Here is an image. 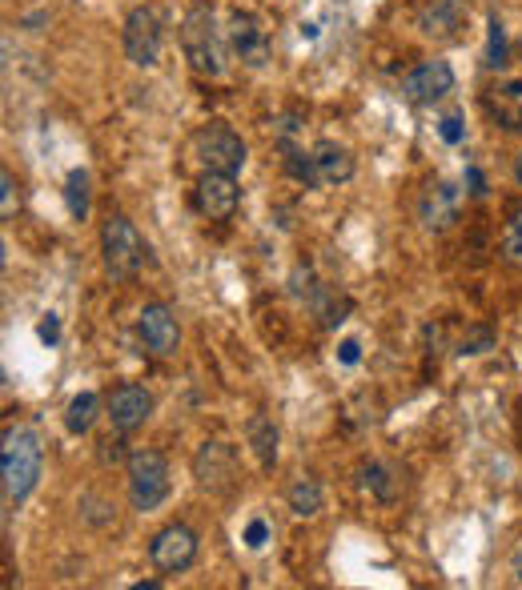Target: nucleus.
Listing matches in <instances>:
<instances>
[{
    "label": "nucleus",
    "instance_id": "0eeeda50",
    "mask_svg": "<svg viewBox=\"0 0 522 590\" xmlns=\"http://www.w3.org/2000/svg\"><path fill=\"white\" fill-rule=\"evenodd\" d=\"M193 478L201 490L209 494H229L237 486V450L225 446V442H205L193 458Z\"/></svg>",
    "mask_w": 522,
    "mask_h": 590
},
{
    "label": "nucleus",
    "instance_id": "72a5a7b5",
    "mask_svg": "<svg viewBox=\"0 0 522 590\" xmlns=\"http://www.w3.org/2000/svg\"><path fill=\"white\" fill-rule=\"evenodd\" d=\"M101 446H105V450H101V458H105V462H109V458H113V462L121 458V450H117L121 442H113V438H109V442H101Z\"/></svg>",
    "mask_w": 522,
    "mask_h": 590
},
{
    "label": "nucleus",
    "instance_id": "f3484780",
    "mask_svg": "<svg viewBox=\"0 0 522 590\" xmlns=\"http://www.w3.org/2000/svg\"><path fill=\"white\" fill-rule=\"evenodd\" d=\"M310 153H314L318 185H342V181L354 177V157H350V149H342L338 141H318Z\"/></svg>",
    "mask_w": 522,
    "mask_h": 590
},
{
    "label": "nucleus",
    "instance_id": "bb28decb",
    "mask_svg": "<svg viewBox=\"0 0 522 590\" xmlns=\"http://www.w3.org/2000/svg\"><path fill=\"white\" fill-rule=\"evenodd\" d=\"M21 209V197H17V177L5 169L0 173V213H5V221H13Z\"/></svg>",
    "mask_w": 522,
    "mask_h": 590
},
{
    "label": "nucleus",
    "instance_id": "f03ea898",
    "mask_svg": "<svg viewBox=\"0 0 522 590\" xmlns=\"http://www.w3.org/2000/svg\"><path fill=\"white\" fill-rule=\"evenodd\" d=\"M225 41L221 29H217V17L209 5H193L181 21V49H185V61L193 65V73L201 77H221L225 73Z\"/></svg>",
    "mask_w": 522,
    "mask_h": 590
},
{
    "label": "nucleus",
    "instance_id": "473e14b6",
    "mask_svg": "<svg viewBox=\"0 0 522 590\" xmlns=\"http://www.w3.org/2000/svg\"><path fill=\"white\" fill-rule=\"evenodd\" d=\"M510 574H514V582L522 586V546L514 550V558H510Z\"/></svg>",
    "mask_w": 522,
    "mask_h": 590
},
{
    "label": "nucleus",
    "instance_id": "9b49d317",
    "mask_svg": "<svg viewBox=\"0 0 522 590\" xmlns=\"http://www.w3.org/2000/svg\"><path fill=\"white\" fill-rule=\"evenodd\" d=\"M225 37H229V49L249 69H266V61H270V37H266V29H261V21L253 13H233Z\"/></svg>",
    "mask_w": 522,
    "mask_h": 590
},
{
    "label": "nucleus",
    "instance_id": "6ab92c4d",
    "mask_svg": "<svg viewBox=\"0 0 522 590\" xmlns=\"http://www.w3.org/2000/svg\"><path fill=\"white\" fill-rule=\"evenodd\" d=\"M286 502H290V510H294L298 518H314V514L322 510V502H326L322 482H318V478H310V474L294 478V486L286 490Z\"/></svg>",
    "mask_w": 522,
    "mask_h": 590
},
{
    "label": "nucleus",
    "instance_id": "c85d7f7f",
    "mask_svg": "<svg viewBox=\"0 0 522 590\" xmlns=\"http://www.w3.org/2000/svg\"><path fill=\"white\" fill-rule=\"evenodd\" d=\"M438 133H442L446 145H458V141H462V117H458V113L442 117V121H438Z\"/></svg>",
    "mask_w": 522,
    "mask_h": 590
},
{
    "label": "nucleus",
    "instance_id": "4be33fe9",
    "mask_svg": "<svg viewBox=\"0 0 522 590\" xmlns=\"http://www.w3.org/2000/svg\"><path fill=\"white\" fill-rule=\"evenodd\" d=\"M286 173L294 181H302L306 189H322L318 185V169H314V153H306V149H286Z\"/></svg>",
    "mask_w": 522,
    "mask_h": 590
},
{
    "label": "nucleus",
    "instance_id": "7c9ffc66",
    "mask_svg": "<svg viewBox=\"0 0 522 590\" xmlns=\"http://www.w3.org/2000/svg\"><path fill=\"white\" fill-rule=\"evenodd\" d=\"M338 362H342V366H358V362H362V346H358V342H342V346H338Z\"/></svg>",
    "mask_w": 522,
    "mask_h": 590
},
{
    "label": "nucleus",
    "instance_id": "dca6fc26",
    "mask_svg": "<svg viewBox=\"0 0 522 590\" xmlns=\"http://www.w3.org/2000/svg\"><path fill=\"white\" fill-rule=\"evenodd\" d=\"M466 21V5L462 0H430V5H422L418 13V29L426 37H454Z\"/></svg>",
    "mask_w": 522,
    "mask_h": 590
},
{
    "label": "nucleus",
    "instance_id": "f8f14e48",
    "mask_svg": "<svg viewBox=\"0 0 522 590\" xmlns=\"http://www.w3.org/2000/svg\"><path fill=\"white\" fill-rule=\"evenodd\" d=\"M137 338L153 358H173L181 346V330H177V318L169 314V306H145L137 318Z\"/></svg>",
    "mask_w": 522,
    "mask_h": 590
},
{
    "label": "nucleus",
    "instance_id": "1a4fd4ad",
    "mask_svg": "<svg viewBox=\"0 0 522 590\" xmlns=\"http://www.w3.org/2000/svg\"><path fill=\"white\" fill-rule=\"evenodd\" d=\"M237 201H241V189H237V177H233V173H213V169H205V173L197 177L193 205H197L201 217L225 221V217H233Z\"/></svg>",
    "mask_w": 522,
    "mask_h": 590
},
{
    "label": "nucleus",
    "instance_id": "412c9836",
    "mask_svg": "<svg viewBox=\"0 0 522 590\" xmlns=\"http://www.w3.org/2000/svg\"><path fill=\"white\" fill-rule=\"evenodd\" d=\"M65 205H69V217L73 221H85L89 217V173L85 169H73L69 181H65Z\"/></svg>",
    "mask_w": 522,
    "mask_h": 590
},
{
    "label": "nucleus",
    "instance_id": "ddd939ff",
    "mask_svg": "<svg viewBox=\"0 0 522 590\" xmlns=\"http://www.w3.org/2000/svg\"><path fill=\"white\" fill-rule=\"evenodd\" d=\"M105 410H109L113 430H117V434H129V430L145 426V418L153 414V394H149L145 386H137V382H125V386H117V390L109 394Z\"/></svg>",
    "mask_w": 522,
    "mask_h": 590
},
{
    "label": "nucleus",
    "instance_id": "6e6552de",
    "mask_svg": "<svg viewBox=\"0 0 522 590\" xmlns=\"http://www.w3.org/2000/svg\"><path fill=\"white\" fill-rule=\"evenodd\" d=\"M193 558H197V534H193L189 526H181V522L165 526V530L153 534V542H149V562H153L161 574H181V570L193 566Z\"/></svg>",
    "mask_w": 522,
    "mask_h": 590
},
{
    "label": "nucleus",
    "instance_id": "39448f33",
    "mask_svg": "<svg viewBox=\"0 0 522 590\" xmlns=\"http://www.w3.org/2000/svg\"><path fill=\"white\" fill-rule=\"evenodd\" d=\"M169 498V462L157 450H133L129 454V502L133 510L149 514Z\"/></svg>",
    "mask_w": 522,
    "mask_h": 590
},
{
    "label": "nucleus",
    "instance_id": "aec40b11",
    "mask_svg": "<svg viewBox=\"0 0 522 590\" xmlns=\"http://www.w3.org/2000/svg\"><path fill=\"white\" fill-rule=\"evenodd\" d=\"M97 414H101V398L97 394H77L69 402V410H65V430L69 434H89L93 422H97Z\"/></svg>",
    "mask_w": 522,
    "mask_h": 590
},
{
    "label": "nucleus",
    "instance_id": "c9c22d12",
    "mask_svg": "<svg viewBox=\"0 0 522 590\" xmlns=\"http://www.w3.org/2000/svg\"><path fill=\"white\" fill-rule=\"evenodd\" d=\"M518 53H522V41H518Z\"/></svg>",
    "mask_w": 522,
    "mask_h": 590
},
{
    "label": "nucleus",
    "instance_id": "a878e982",
    "mask_svg": "<svg viewBox=\"0 0 522 590\" xmlns=\"http://www.w3.org/2000/svg\"><path fill=\"white\" fill-rule=\"evenodd\" d=\"M486 350H494V330H490V326H470V330L462 334V342H458V354H462V358H478V354H486Z\"/></svg>",
    "mask_w": 522,
    "mask_h": 590
},
{
    "label": "nucleus",
    "instance_id": "20e7f679",
    "mask_svg": "<svg viewBox=\"0 0 522 590\" xmlns=\"http://www.w3.org/2000/svg\"><path fill=\"white\" fill-rule=\"evenodd\" d=\"M193 157L201 161V169H213V173H241L245 169V141L225 125V121H209L193 133Z\"/></svg>",
    "mask_w": 522,
    "mask_h": 590
},
{
    "label": "nucleus",
    "instance_id": "393cba45",
    "mask_svg": "<svg viewBox=\"0 0 522 590\" xmlns=\"http://www.w3.org/2000/svg\"><path fill=\"white\" fill-rule=\"evenodd\" d=\"M506 65V33H502V21L490 17L486 25V69H502Z\"/></svg>",
    "mask_w": 522,
    "mask_h": 590
},
{
    "label": "nucleus",
    "instance_id": "7ed1b4c3",
    "mask_svg": "<svg viewBox=\"0 0 522 590\" xmlns=\"http://www.w3.org/2000/svg\"><path fill=\"white\" fill-rule=\"evenodd\" d=\"M101 257H105V273L113 281H129L141 273L145 257H149V245L145 237L137 233V225L129 217H109L101 225Z\"/></svg>",
    "mask_w": 522,
    "mask_h": 590
},
{
    "label": "nucleus",
    "instance_id": "f704fd0d",
    "mask_svg": "<svg viewBox=\"0 0 522 590\" xmlns=\"http://www.w3.org/2000/svg\"><path fill=\"white\" fill-rule=\"evenodd\" d=\"M514 181H518V189H522V153H518V161H514Z\"/></svg>",
    "mask_w": 522,
    "mask_h": 590
},
{
    "label": "nucleus",
    "instance_id": "c756f323",
    "mask_svg": "<svg viewBox=\"0 0 522 590\" xmlns=\"http://www.w3.org/2000/svg\"><path fill=\"white\" fill-rule=\"evenodd\" d=\"M37 334H41L45 346H57V342H61V318H57V314H45L41 326H37Z\"/></svg>",
    "mask_w": 522,
    "mask_h": 590
},
{
    "label": "nucleus",
    "instance_id": "2eb2a0df",
    "mask_svg": "<svg viewBox=\"0 0 522 590\" xmlns=\"http://www.w3.org/2000/svg\"><path fill=\"white\" fill-rule=\"evenodd\" d=\"M482 105L494 125H502L506 133H522V77H498L482 93Z\"/></svg>",
    "mask_w": 522,
    "mask_h": 590
},
{
    "label": "nucleus",
    "instance_id": "b1692460",
    "mask_svg": "<svg viewBox=\"0 0 522 590\" xmlns=\"http://www.w3.org/2000/svg\"><path fill=\"white\" fill-rule=\"evenodd\" d=\"M502 261L506 265H522V209L502 229Z\"/></svg>",
    "mask_w": 522,
    "mask_h": 590
},
{
    "label": "nucleus",
    "instance_id": "5701e85b",
    "mask_svg": "<svg viewBox=\"0 0 522 590\" xmlns=\"http://www.w3.org/2000/svg\"><path fill=\"white\" fill-rule=\"evenodd\" d=\"M362 482H366V490L378 494V502H394V498H398V482H394L390 470L378 466V462H370V466L362 470Z\"/></svg>",
    "mask_w": 522,
    "mask_h": 590
},
{
    "label": "nucleus",
    "instance_id": "2f4dec72",
    "mask_svg": "<svg viewBox=\"0 0 522 590\" xmlns=\"http://www.w3.org/2000/svg\"><path fill=\"white\" fill-rule=\"evenodd\" d=\"M466 185H470V197H486V177H482L474 165L466 169Z\"/></svg>",
    "mask_w": 522,
    "mask_h": 590
},
{
    "label": "nucleus",
    "instance_id": "4468645a",
    "mask_svg": "<svg viewBox=\"0 0 522 590\" xmlns=\"http://www.w3.org/2000/svg\"><path fill=\"white\" fill-rule=\"evenodd\" d=\"M458 213H462V189L454 181H434L418 201V221L434 233L450 229L458 221Z\"/></svg>",
    "mask_w": 522,
    "mask_h": 590
},
{
    "label": "nucleus",
    "instance_id": "cd10ccee",
    "mask_svg": "<svg viewBox=\"0 0 522 590\" xmlns=\"http://www.w3.org/2000/svg\"><path fill=\"white\" fill-rule=\"evenodd\" d=\"M266 542H270V522H266V518H253V522L245 526V546H249V550H261Z\"/></svg>",
    "mask_w": 522,
    "mask_h": 590
},
{
    "label": "nucleus",
    "instance_id": "f257e3e1",
    "mask_svg": "<svg viewBox=\"0 0 522 590\" xmlns=\"http://www.w3.org/2000/svg\"><path fill=\"white\" fill-rule=\"evenodd\" d=\"M41 438L25 426L5 430V450H0V474H5V498L21 506L41 478Z\"/></svg>",
    "mask_w": 522,
    "mask_h": 590
},
{
    "label": "nucleus",
    "instance_id": "9d476101",
    "mask_svg": "<svg viewBox=\"0 0 522 590\" xmlns=\"http://www.w3.org/2000/svg\"><path fill=\"white\" fill-rule=\"evenodd\" d=\"M454 89V69L446 61H422L402 77V97L410 105H438Z\"/></svg>",
    "mask_w": 522,
    "mask_h": 590
},
{
    "label": "nucleus",
    "instance_id": "a211bd4d",
    "mask_svg": "<svg viewBox=\"0 0 522 590\" xmlns=\"http://www.w3.org/2000/svg\"><path fill=\"white\" fill-rule=\"evenodd\" d=\"M245 438H249V450L257 454L261 466H266V470L278 466V426H274V418L253 414V418L245 422Z\"/></svg>",
    "mask_w": 522,
    "mask_h": 590
},
{
    "label": "nucleus",
    "instance_id": "423d86ee",
    "mask_svg": "<svg viewBox=\"0 0 522 590\" xmlns=\"http://www.w3.org/2000/svg\"><path fill=\"white\" fill-rule=\"evenodd\" d=\"M161 41H165V21L153 5L145 9H133L125 17V29H121V45H125V57L137 65V69H153L157 57H161Z\"/></svg>",
    "mask_w": 522,
    "mask_h": 590
}]
</instances>
